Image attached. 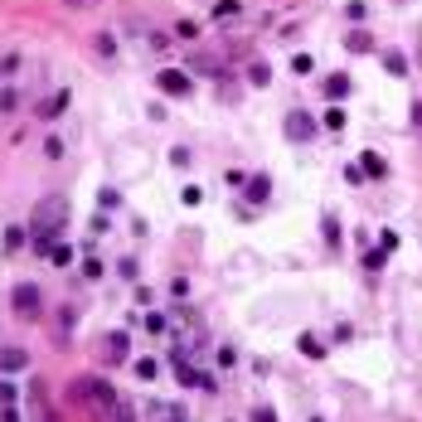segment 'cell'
<instances>
[{"mask_svg": "<svg viewBox=\"0 0 422 422\" xmlns=\"http://www.w3.org/2000/svg\"><path fill=\"white\" fill-rule=\"evenodd\" d=\"M68 224V199L63 195H44L34 204V214H29V233H34V253H49L54 248V238L63 233Z\"/></svg>", "mask_w": 422, "mask_h": 422, "instance_id": "1", "label": "cell"}, {"mask_svg": "<svg viewBox=\"0 0 422 422\" xmlns=\"http://www.w3.org/2000/svg\"><path fill=\"white\" fill-rule=\"evenodd\" d=\"M10 306H15V315H25V320H39V315H44V296H39L34 281H20V286L10 291Z\"/></svg>", "mask_w": 422, "mask_h": 422, "instance_id": "2", "label": "cell"}, {"mask_svg": "<svg viewBox=\"0 0 422 422\" xmlns=\"http://www.w3.org/2000/svg\"><path fill=\"white\" fill-rule=\"evenodd\" d=\"M78 398H87L97 413H117V394L102 384V379H83V384H78Z\"/></svg>", "mask_w": 422, "mask_h": 422, "instance_id": "3", "label": "cell"}, {"mask_svg": "<svg viewBox=\"0 0 422 422\" xmlns=\"http://www.w3.org/2000/svg\"><path fill=\"white\" fill-rule=\"evenodd\" d=\"M156 87H161L166 97H190V73H180V68H161V73H156Z\"/></svg>", "mask_w": 422, "mask_h": 422, "instance_id": "4", "label": "cell"}, {"mask_svg": "<svg viewBox=\"0 0 422 422\" xmlns=\"http://www.w3.org/2000/svg\"><path fill=\"white\" fill-rule=\"evenodd\" d=\"M281 131H286V141H310V136H315V121H310L306 112H286Z\"/></svg>", "mask_w": 422, "mask_h": 422, "instance_id": "5", "label": "cell"}, {"mask_svg": "<svg viewBox=\"0 0 422 422\" xmlns=\"http://www.w3.org/2000/svg\"><path fill=\"white\" fill-rule=\"evenodd\" d=\"M126 350H131V340H126V330H112V335L102 340V355H107L112 364H121V359H126Z\"/></svg>", "mask_w": 422, "mask_h": 422, "instance_id": "6", "label": "cell"}, {"mask_svg": "<svg viewBox=\"0 0 422 422\" xmlns=\"http://www.w3.org/2000/svg\"><path fill=\"white\" fill-rule=\"evenodd\" d=\"M0 369H5V374H20V369H29V355L15 350V345H5V350H0Z\"/></svg>", "mask_w": 422, "mask_h": 422, "instance_id": "7", "label": "cell"}, {"mask_svg": "<svg viewBox=\"0 0 422 422\" xmlns=\"http://www.w3.org/2000/svg\"><path fill=\"white\" fill-rule=\"evenodd\" d=\"M151 422H185V413L175 403H151Z\"/></svg>", "mask_w": 422, "mask_h": 422, "instance_id": "8", "label": "cell"}, {"mask_svg": "<svg viewBox=\"0 0 422 422\" xmlns=\"http://www.w3.org/2000/svg\"><path fill=\"white\" fill-rule=\"evenodd\" d=\"M29 408H34V422H54V413H49V403H44V389L34 384V394H29Z\"/></svg>", "mask_w": 422, "mask_h": 422, "instance_id": "9", "label": "cell"}, {"mask_svg": "<svg viewBox=\"0 0 422 422\" xmlns=\"http://www.w3.org/2000/svg\"><path fill=\"white\" fill-rule=\"evenodd\" d=\"M267 195H272V180H267V175L248 180V199H253V204H267Z\"/></svg>", "mask_w": 422, "mask_h": 422, "instance_id": "10", "label": "cell"}, {"mask_svg": "<svg viewBox=\"0 0 422 422\" xmlns=\"http://www.w3.org/2000/svg\"><path fill=\"white\" fill-rule=\"evenodd\" d=\"M325 97H330V102H340V97H350V78H345V73H335V78H325Z\"/></svg>", "mask_w": 422, "mask_h": 422, "instance_id": "11", "label": "cell"}, {"mask_svg": "<svg viewBox=\"0 0 422 422\" xmlns=\"http://www.w3.org/2000/svg\"><path fill=\"white\" fill-rule=\"evenodd\" d=\"M384 68H389L394 78H403V73H408V58L398 54V49H384Z\"/></svg>", "mask_w": 422, "mask_h": 422, "instance_id": "12", "label": "cell"}, {"mask_svg": "<svg viewBox=\"0 0 422 422\" xmlns=\"http://www.w3.org/2000/svg\"><path fill=\"white\" fill-rule=\"evenodd\" d=\"M359 170H364L369 180H379V175H384L389 166H384V156H374V151H364V161H359Z\"/></svg>", "mask_w": 422, "mask_h": 422, "instance_id": "13", "label": "cell"}, {"mask_svg": "<svg viewBox=\"0 0 422 422\" xmlns=\"http://www.w3.org/2000/svg\"><path fill=\"white\" fill-rule=\"evenodd\" d=\"M345 44H350L355 54H369V49H374V39H369L364 29H350V34H345Z\"/></svg>", "mask_w": 422, "mask_h": 422, "instance_id": "14", "label": "cell"}, {"mask_svg": "<svg viewBox=\"0 0 422 422\" xmlns=\"http://www.w3.org/2000/svg\"><path fill=\"white\" fill-rule=\"evenodd\" d=\"M49 262H54V267H68V262H73V248L54 243V248H49Z\"/></svg>", "mask_w": 422, "mask_h": 422, "instance_id": "15", "label": "cell"}, {"mask_svg": "<svg viewBox=\"0 0 422 422\" xmlns=\"http://www.w3.org/2000/svg\"><path fill=\"white\" fill-rule=\"evenodd\" d=\"M301 350H306L310 359H325V345H320L315 335H301Z\"/></svg>", "mask_w": 422, "mask_h": 422, "instance_id": "16", "label": "cell"}, {"mask_svg": "<svg viewBox=\"0 0 422 422\" xmlns=\"http://www.w3.org/2000/svg\"><path fill=\"white\" fill-rule=\"evenodd\" d=\"M63 107H68V92H54V97H49V107H44V117L54 121V117L63 112Z\"/></svg>", "mask_w": 422, "mask_h": 422, "instance_id": "17", "label": "cell"}, {"mask_svg": "<svg viewBox=\"0 0 422 422\" xmlns=\"http://www.w3.org/2000/svg\"><path fill=\"white\" fill-rule=\"evenodd\" d=\"M238 10H243L238 0H219V5H214V15H219V20H228V15H238Z\"/></svg>", "mask_w": 422, "mask_h": 422, "instance_id": "18", "label": "cell"}, {"mask_svg": "<svg viewBox=\"0 0 422 422\" xmlns=\"http://www.w3.org/2000/svg\"><path fill=\"white\" fill-rule=\"evenodd\" d=\"M248 78H253V83L262 87V83H267V78H272V68H267V63H253V68H248Z\"/></svg>", "mask_w": 422, "mask_h": 422, "instance_id": "19", "label": "cell"}, {"mask_svg": "<svg viewBox=\"0 0 422 422\" xmlns=\"http://www.w3.org/2000/svg\"><path fill=\"white\" fill-rule=\"evenodd\" d=\"M136 379L151 384V379H156V359H136Z\"/></svg>", "mask_w": 422, "mask_h": 422, "instance_id": "20", "label": "cell"}, {"mask_svg": "<svg viewBox=\"0 0 422 422\" xmlns=\"http://www.w3.org/2000/svg\"><path fill=\"white\" fill-rule=\"evenodd\" d=\"M325 126L340 131V126H345V107H330V112H325Z\"/></svg>", "mask_w": 422, "mask_h": 422, "instance_id": "21", "label": "cell"}, {"mask_svg": "<svg viewBox=\"0 0 422 422\" xmlns=\"http://www.w3.org/2000/svg\"><path fill=\"white\" fill-rule=\"evenodd\" d=\"M291 68H296V73H310V68H315V58H310V54H296V58H291Z\"/></svg>", "mask_w": 422, "mask_h": 422, "instance_id": "22", "label": "cell"}, {"mask_svg": "<svg viewBox=\"0 0 422 422\" xmlns=\"http://www.w3.org/2000/svg\"><path fill=\"white\" fill-rule=\"evenodd\" d=\"M170 161H175V166H190L195 156H190V146H175V151H170Z\"/></svg>", "mask_w": 422, "mask_h": 422, "instance_id": "23", "label": "cell"}, {"mask_svg": "<svg viewBox=\"0 0 422 422\" xmlns=\"http://www.w3.org/2000/svg\"><path fill=\"white\" fill-rule=\"evenodd\" d=\"M141 325H146V330H166V315H151V310H146V315H141Z\"/></svg>", "mask_w": 422, "mask_h": 422, "instance_id": "24", "label": "cell"}, {"mask_svg": "<svg viewBox=\"0 0 422 422\" xmlns=\"http://www.w3.org/2000/svg\"><path fill=\"white\" fill-rule=\"evenodd\" d=\"M97 54H117V39H112V34H97Z\"/></svg>", "mask_w": 422, "mask_h": 422, "instance_id": "25", "label": "cell"}, {"mask_svg": "<svg viewBox=\"0 0 422 422\" xmlns=\"http://www.w3.org/2000/svg\"><path fill=\"white\" fill-rule=\"evenodd\" d=\"M44 156H49V161H58V156H63V141L49 136V141H44Z\"/></svg>", "mask_w": 422, "mask_h": 422, "instance_id": "26", "label": "cell"}, {"mask_svg": "<svg viewBox=\"0 0 422 422\" xmlns=\"http://www.w3.org/2000/svg\"><path fill=\"white\" fill-rule=\"evenodd\" d=\"M325 243H340V224L330 219V214H325Z\"/></svg>", "mask_w": 422, "mask_h": 422, "instance_id": "27", "label": "cell"}, {"mask_svg": "<svg viewBox=\"0 0 422 422\" xmlns=\"http://www.w3.org/2000/svg\"><path fill=\"white\" fill-rule=\"evenodd\" d=\"M180 199H185V204H199V199H204V190H199V185H190V190H180Z\"/></svg>", "mask_w": 422, "mask_h": 422, "instance_id": "28", "label": "cell"}, {"mask_svg": "<svg viewBox=\"0 0 422 422\" xmlns=\"http://www.w3.org/2000/svg\"><path fill=\"white\" fill-rule=\"evenodd\" d=\"M15 403V384H0V408H10Z\"/></svg>", "mask_w": 422, "mask_h": 422, "instance_id": "29", "label": "cell"}, {"mask_svg": "<svg viewBox=\"0 0 422 422\" xmlns=\"http://www.w3.org/2000/svg\"><path fill=\"white\" fill-rule=\"evenodd\" d=\"M253 422H277V413H272V408H257V413H253Z\"/></svg>", "mask_w": 422, "mask_h": 422, "instance_id": "30", "label": "cell"}, {"mask_svg": "<svg viewBox=\"0 0 422 422\" xmlns=\"http://www.w3.org/2000/svg\"><path fill=\"white\" fill-rule=\"evenodd\" d=\"M0 422H20V413H15V403H10V408H0Z\"/></svg>", "mask_w": 422, "mask_h": 422, "instance_id": "31", "label": "cell"}, {"mask_svg": "<svg viewBox=\"0 0 422 422\" xmlns=\"http://www.w3.org/2000/svg\"><path fill=\"white\" fill-rule=\"evenodd\" d=\"M117 422H136V418H131V408H121V403H117Z\"/></svg>", "mask_w": 422, "mask_h": 422, "instance_id": "32", "label": "cell"}, {"mask_svg": "<svg viewBox=\"0 0 422 422\" xmlns=\"http://www.w3.org/2000/svg\"><path fill=\"white\" fill-rule=\"evenodd\" d=\"M418 63H422V34H418Z\"/></svg>", "mask_w": 422, "mask_h": 422, "instance_id": "33", "label": "cell"}, {"mask_svg": "<svg viewBox=\"0 0 422 422\" xmlns=\"http://www.w3.org/2000/svg\"><path fill=\"white\" fill-rule=\"evenodd\" d=\"M68 5H87V0H68Z\"/></svg>", "mask_w": 422, "mask_h": 422, "instance_id": "34", "label": "cell"}]
</instances>
